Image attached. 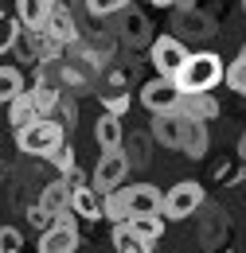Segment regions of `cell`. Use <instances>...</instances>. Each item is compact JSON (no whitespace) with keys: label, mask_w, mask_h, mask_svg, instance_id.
I'll list each match as a JSON object with an SVG mask.
<instances>
[{"label":"cell","mask_w":246,"mask_h":253,"mask_svg":"<svg viewBox=\"0 0 246 253\" xmlns=\"http://www.w3.org/2000/svg\"><path fill=\"white\" fill-rule=\"evenodd\" d=\"M223 74H227V63L219 59L215 51H191L184 70L172 82L180 86V94H211L219 82H223Z\"/></svg>","instance_id":"1"},{"label":"cell","mask_w":246,"mask_h":253,"mask_svg":"<svg viewBox=\"0 0 246 253\" xmlns=\"http://www.w3.org/2000/svg\"><path fill=\"white\" fill-rule=\"evenodd\" d=\"M62 140H66V128H62L55 117H39V121H31V125L16 128V144H20L24 156H51Z\"/></svg>","instance_id":"2"},{"label":"cell","mask_w":246,"mask_h":253,"mask_svg":"<svg viewBox=\"0 0 246 253\" xmlns=\"http://www.w3.org/2000/svg\"><path fill=\"white\" fill-rule=\"evenodd\" d=\"M199 207H203V187H199L195 179H184V183L168 187L164 203H160V218L164 222H184V218H191Z\"/></svg>","instance_id":"3"},{"label":"cell","mask_w":246,"mask_h":253,"mask_svg":"<svg viewBox=\"0 0 246 253\" xmlns=\"http://www.w3.org/2000/svg\"><path fill=\"white\" fill-rule=\"evenodd\" d=\"M187 55H191V51H187L176 35H156L153 43H149V59H153V66H156L160 78H176V74L184 70Z\"/></svg>","instance_id":"4"},{"label":"cell","mask_w":246,"mask_h":253,"mask_svg":"<svg viewBox=\"0 0 246 253\" xmlns=\"http://www.w3.org/2000/svg\"><path fill=\"white\" fill-rule=\"evenodd\" d=\"M172 35L180 39V43H203V39H211L215 35V20L211 16H203L199 8H176L172 12Z\"/></svg>","instance_id":"5"},{"label":"cell","mask_w":246,"mask_h":253,"mask_svg":"<svg viewBox=\"0 0 246 253\" xmlns=\"http://www.w3.org/2000/svg\"><path fill=\"white\" fill-rule=\"evenodd\" d=\"M125 175H129V160H125V152L118 148V152H102V160L94 164V175H90V187L98 191V195H110L114 187H122Z\"/></svg>","instance_id":"6"},{"label":"cell","mask_w":246,"mask_h":253,"mask_svg":"<svg viewBox=\"0 0 246 253\" xmlns=\"http://www.w3.org/2000/svg\"><path fill=\"white\" fill-rule=\"evenodd\" d=\"M39 32H47L55 43L62 47H74L82 35H78V20H74V8H70V0H55L51 4V12H47V24L39 28Z\"/></svg>","instance_id":"7"},{"label":"cell","mask_w":246,"mask_h":253,"mask_svg":"<svg viewBox=\"0 0 246 253\" xmlns=\"http://www.w3.org/2000/svg\"><path fill=\"white\" fill-rule=\"evenodd\" d=\"M180 86L172 82V78H149L145 86H141V105L149 109V113H176V105H180Z\"/></svg>","instance_id":"8"},{"label":"cell","mask_w":246,"mask_h":253,"mask_svg":"<svg viewBox=\"0 0 246 253\" xmlns=\"http://www.w3.org/2000/svg\"><path fill=\"white\" fill-rule=\"evenodd\" d=\"M122 191V203H125V218H133V214H160V203H164V195L153 187V183H133V187H118Z\"/></svg>","instance_id":"9"},{"label":"cell","mask_w":246,"mask_h":253,"mask_svg":"<svg viewBox=\"0 0 246 253\" xmlns=\"http://www.w3.org/2000/svg\"><path fill=\"white\" fill-rule=\"evenodd\" d=\"M122 24H118V39L125 47H149L153 43V28H149V16L137 12V8H122L118 12Z\"/></svg>","instance_id":"10"},{"label":"cell","mask_w":246,"mask_h":253,"mask_svg":"<svg viewBox=\"0 0 246 253\" xmlns=\"http://www.w3.org/2000/svg\"><path fill=\"white\" fill-rule=\"evenodd\" d=\"M184 128H187V117H180V113H153L149 136L156 144H164V148H180L184 144Z\"/></svg>","instance_id":"11"},{"label":"cell","mask_w":246,"mask_h":253,"mask_svg":"<svg viewBox=\"0 0 246 253\" xmlns=\"http://www.w3.org/2000/svg\"><path fill=\"white\" fill-rule=\"evenodd\" d=\"M176 113L187 117V121H215L219 117V97L215 94H184L180 97V105H176Z\"/></svg>","instance_id":"12"},{"label":"cell","mask_w":246,"mask_h":253,"mask_svg":"<svg viewBox=\"0 0 246 253\" xmlns=\"http://www.w3.org/2000/svg\"><path fill=\"white\" fill-rule=\"evenodd\" d=\"M74 250H78V226L55 222V226L43 230V238H39V253H74Z\"/></svg>","instance_id":"13"},{"label":"cell","mask_w":246,"mask_h":253,"mask_svg":"<svg viewBox=\"0 0 246 253\" xmlns=\"http://www.w3.org/2000/svg\"><path fill=\"white\" fill-rule=\"evenodd\" d=\"M94 136H98L102 152H118L122 140H125V117H118V113H102V117L94 121Z\"/></svg>","instance_id":"14"},{"label":"cell","mask_w":246,"mask_h":253,"mask_svg":"<svg viewBox=\"0 0 246 253\" xmlns=\"http://www.w3.org/2000/svg\"><path fill=\"white\" fill-rule=\"evenodd\" d=\"M70 211L78 214V218H86V222H98V218H106V211H102V195L86 183V187H78L74 195H70Z\"/></svg>","instance_id":"15"},{"label":"cell","mask_w":246,"mask_h":253,"mask_svg":"<svg viewBox=\"0 0 246 253\" xmlns=\"http://www.w3.org/2000/svg\"><path fill=\"white\" fill-rule=\"evenodd\" d=\"M129 226V234L137 238V242H145V246H153L164 238V218L160 214H133V218H125Z\"/></svg>","instance_id":"16"},{"label":"cell","mask_w":246,"mask_h":253,"mask_svg":"<svg viewBox=\"0 0 246 253\" xmlns=\"http://www.w3.org/2000/svg\"><path fill=\"white\" fill-rule=\"evenodd\" d=\"M55 0H16V20L28 28V32H39L47 24V12H51Z\"/></svg>","instance_id":"17"},{"label":"cell","mask_w":246,"mask_h":253,"mask_svg":"<svg viewBox=\"0 0 246 253\" xmlns=\"http://www.w3.org/2000/svg\"><path fill=\"white\" fill-rule=\"evenodd\" d=\"M31 105H35V113L39 117H55V105H59L62 90L59 86H51V82H39V78H31Z\"/></svg>","instance_id":"18"},{"label":"cell","mask_w":246,"mask_h":253,"mask_svg":"<svg viewBox=\"0 0 246 253\" xmlns=\"http://www.w3.org/2000/svg\"><path fill=\"white\" fill-rule=\"evenodd\" d=\"M207 144H211V136H207V125H203V121H187L180 152H184L187 160H203V156H207Z\"/></svg>","instance_id":"19"},{"label":"cell","mask_w":246,"mask_h":253,"mask_svg":"<svg viewBox=\"0 0 246 253\" xmlns=\"http://www.w3.org/2000/svg\"><path fill=\"white\" fill-rule=\"evenodd\" d=\"M70 195H74V191L66 187V183H62V175H59L55 183H47V187H43L39 207H43V211H51V214H62V211H70Z\"/></svg>","instance_id":"20"},{"label":"cell","mask_w":246,"mask_h":253,"mask_svg":"<svg viewBox=\"0 0 246 253\" xmlns=\"http://www.w3.org/2000/svg\"><path fill=\"white\" fill-rule=\"evenodd\" d=\"M8 121H12V128H24V125H31V121H39V113H35V105H31L28 90L8 101Z\"/></svg>","instance_id":"21"},{"label":"cell","mask_w":246,"mask_h":253,"mask_svg":"<svg viewBox=\"0 0 246 253\" xmlns=\"http://www.w3.org/2000/svg\"><path fill=\"white\" fill-rule=\"evenodd\" d=\"M16 94H24V74L16 66H0V105H8Z\"/></svg>","instance_id":"22"},{"label":"cell","mask_w":246,"mask_h":253,"mask_svg":"<svg viewBox=\"0 0 246 253\" xmlns=\"http://www.w3.org/2000/svg\"><path fill=\"white\" fill-rule=\"evenodd\" d=\"M149 140H153L149 132H137V136H125L122 140V152H125V160H129V168L149 160Z\"/></svg>","instance_id":"23"},{"label":"cell","mask_w":246,"mask_h":253,"mask_svg":"<svg viewBox=\"0 0 246 253\" xmlns=\"http://www.w3.org/2000/svg\"><path fill=\"white\" fill-rule=\"evenodd\" d=\"M223 82H227L235 94H243V97H246V51H239V59H235V63H227Z\"/></svg>","instance_id":"24"},{"label":"cell","mask_w":246,"mask_h":253,"mask_svg":"<svg viewBox=\"0 0 246 253\" xmlns=\"http://www.w3.org/2000/svg\"><path fill=\"white\" fill-rule=\"evenodd\" d=\"M55 121H59L66 132L74 128V121H78V101H74L70 94H62V97H59V105H55Z\"/></svg>","instance_id":"25"},{"label":"cell","mask_w":246,"mask_h":253,"mask_svg":"<svg viewBox=\"0 0 246 253\" xmlns=\"http://www.w3.org/2000/svg\"><path fill=\"white\" fill-rule=\"evenodd\" d=\"M102 105H106V113H118V117H125L129 113V94L125 90H102Z\"/></svg>","instance_id":"26"},{"label":"cell","mask_w":246,"mask_h":253,"mask_svg":"<svg viewBox=\"0 0 246 253\" xmlns=\"http://www.w3.org/2000/svg\"><path fill=\"white\" fill-rule=\"evenodd\" d=\"M20 28H24V24H20V20H12V16H4V20H0V55H8V51L16 47Z\"/></svg>","instance_id":"27"},{"label":"cell","mask_w":246,"mask_h":253,"mask_svg":"<svg viewBox=\"0 0 246 253\" xmlns=\"http://www.w3.org/2000/svg\"><path fill=\"white\" fill-rule=\"evenodd\" d=\"M122 8H129V0H86V12L106 20V16H118Z\"/></svg>","instance_id":"28"},{"label":"cell","mask_w":246,"mask_h":253,"mask_svg":"<svg viewBox=\"0 0 246 253\" xmlns=\"http://www.w3.org/2000/svg\"><path fill=\"white\" fill-rule=\"evenodd\" d=\"M47 160L59 168V175H62V171H70V168L78 164V160H74V144H70V140H62V144H59V148H55V152H51Z\"/></svg>","instance_id":"29"},{"label":"cell","mask_w":246,"mask_h":253,"mask_svg":"<svg viewBox=\"0 0 246 253\" xmlns=\"http://www.w3.org/2000/svg\"><path fill=\"white\" fill-rule=\"evenodd\" d=\"M137 246H145V242H137V238L129 234V226H125V222H114V250H118V253H129V250H137Z\"/></svg>","instance_id":"30"},{"label":"cell","mask_w":246,"mask_h":253,"mask_svg":"<svg viewBox=\"0 0 246 253\" xmlns=\"http://www.w3.org/2000/svg\"><path fill=\"white\" fill-rule=\"evenodd\" d=\"M24 250V234L16 226H0V253H20Z\"/></svg>","instance_id":"31"},{"label":"cell","mask_w":246,"mask_h":253,"mask_svg":"<svg viewBox=\"0 0 246 253\" xmlns=\"http://www.w3.org/2000/svg\"><path fill=\"white\" fill-rule=\"evenodd\" d=\"M28 222H31V230H51V226H55V214L35 203V207H28Z\"/></svg>","instance_id":"32"},{"label":"cell","mask_w":246,"mask_h":253,"mask_svg":"<svg viewBox=\"0 0 246 253\" xmlns=\"http://www.w3.org/2000/svg\"><path fill=\"white\" fill-rule=\"evenodd\" d=\"M62 183H66V187H70V191H78V187H86L90 179H86V171H82V168L74 164L70 171H62Z\"/></svg>","instance_id":"33"},{"label":"cell","mask_w":246,"mask_h":253,"mask_svg":"<svg viewBox=\"0 0 246 253\" xmlns=\"http://www.w3.org/2000/svg\"><path fill=\"white\" fill-rule=\"evenodd\" d=\"M215 179H219V183H235V179H239V164H227V168H215Z\"/></svg>","instance_id":"34"},{"label":"cell","mask_w":246,"mask_h":253,"mask_svg":"<svg viewBox=\"0 0 246 253\" xmlns=\"http://www.w3.org/2000/svg\"><path fill=\"white\" fill-rule=\"evenodd\" d=\"M243 156H246V132L239 136V160H243Z\"/></svg>","instance_id":"35"},{"label":"cell","mask_w":246,"mask_h":253,"mask_svg":"<svg viewBox=\"0 0 246 253\" xmlns=\"http://www.w3.org/2000/svg\"><path fill=\"white\" fill-rule=\"evenodd\" d=\"M156 8H176V0H153Z\"/></svg>","instance_id":"36"},{"label":"cell","mask_w":246,"mask_h":253,"mask_svg":"<svg viewBox=\"0 0 246 253\" xmlns=\"http://www.w3.org/2000/svg\"><path fill=\"white\" fill-rule=\"evenodd\" d=\"M176 4H180V8H195V0H176Z\"/></svg>","instance_id":"37"},{"label":"cell","mask_w":246,"mask_h":253,"mask_svg":"<svg viewBox=\"0 0 246 253\" xmlns=\"http://www.w3.org/2000/svg\"><path fill=\"white\" fill-rule=\"evenodd\" d=\"M243 51H246V39H243Z\"/></svg>","instance_id":"38"},{"label":"cell","mask_w":246,"mask_h":253,"mask_svg":"<svg viewBox=\"0 0 246 253\" xmlns=\"http://www.w3.org/2000/svg\"><path fill=\"white\" fill-rule=\"evenodd\" d=\"M243 191H246V179H243Z\"/></svg>","instance_id":"39"},{"label":"cell","mask_w":246,"mask_h":253,"mask_svg":"<svg viewBox=\"0 0 246 253\" xmlns=\"http://www.w3.org/2000/svg\"><path fill=\"white\" fill-rule=\"evenodd\" d=\"M243 164H246V156H243Z\"/></svg>","instance_id":"40"},{"label":"cell","mask_w":246,"mask_h":253,"mask_svg":"<svg viewBox=\"0 0 246 253\" xmlns=\"http://www.w3.org/2000/svg\"><path fill=\"white\" fill-rule=\"evenodd\" d=\"M235 253H239V250H235Z\"/></svg>","instance_id":"41"}]
</instances>
